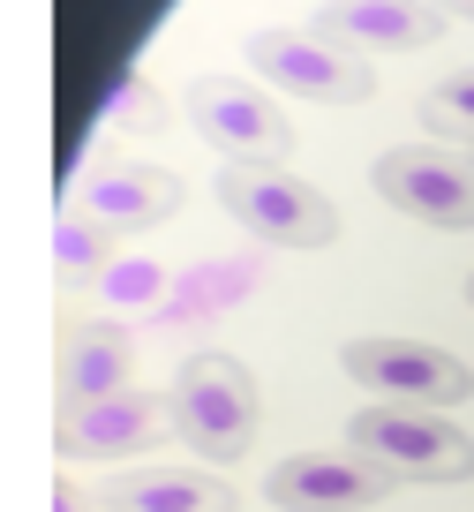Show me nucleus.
Listing matches in <instances>:
<instances>
[{"label":"nucleus","mask_w":474,"mask_h":512,"mask_svg":"<svg viewBox=\"0 0 474 512\" xmlns=\"http://www.w3.org/2000/svg\"><path fill=\"white\" fill-rule=\"evenodd\" d=\"M166 422H174V437L196 452V460L234 467V460H249L256 430H264V392H256L249 362H234V354L211 347V354H189V362L174 369Z\"/></svg>","instance_id":"1"},{"label":"nucleus","mask_w":474,"mask_h":512,"mask_svg":"<svg viewBox=\"0 0 474 512\" xmlns=\"http://www.w3.org/2000/svg\"><path fill=\"white\" fill-rule=\"evenodd\" d=\"M347 452L384 482H474V437L429 407H362L347 422Z\"/></svg>","instance_id":"2"},{"label":"nucleus","mask_w":474,"mask_h":512,"mask_svg":"<svg viewBox=\"0 0 474 512\" xmlns=\"http://www.w3.org/2000/svg\"><path fill=\"white\" fill-rule=\"evenodd\" d=\"M219 204L234 211V226H249L271 249H332L339 241V204L286 166H226Z\"/></svg>","instance_id":"3"},{"label":"nucleus","mask_w":474,"mask_h":512,"mask_svg":"<svg viewBox=\"0 0 474 512\" xmlns=\"http://www.w3.org/2000/svg\"><path fill=\"white\" fill-rule=\"evenodd\" d=\"M339 369L362 392H377V407H429V415H444V407L474 400V369L459 354L429 347V339H347Z\"/></svg>","instance_id":"4"},{"label":"nucleus","mask_w":474,"mask_h":512,"mask_svg":"<svg viewBox=\"0 0 474 512\" xmlns=\"http://www.w3.org/2000/svg\"><path fill=\"white\" fill-rule=\"evenodd\" d=\"M241 53H249V68L264 83H279V91H294V98H316V106H369V98H377V76H369L362 53L324 46L316 31L264 23V31L241 38Z\"/></svg>","instance_id":"5"},{"label":"nucleus","mask_w":474,"mask_h":512,"mask_svg":"<svg viewBox=\"0 0 474 512\" xmlns=\"http://www.w3.org/2000/svg\"><path fill=\"white\" fill-rule=\"evenodd\" d=\"M377 196L392 211L422 226H444V234H474V159L467 151H437V144H407V151H384L369 166Z\"/></svg>","instance_id":"6"},{"label":"nucleus","mask_w":474,"mask_h":512,"mask_svg":"<svg viewBox=\"0 0 474 512\" xmlns=\"http://www.w3.org/2000/svg\"><path fill=\"white\" fill-rule=\"evenodd\" d=\"M189 121L211 151H226V166H279L294 151L286 113L241 76H196L189 83Z\"/></svg>","instance_id":"7"},{"label":"nucleus","mask_w":474,"mask_h":512,"mask_svg":"<svg viewBox=\"0 0 474 512\" xmlns=\"http://www.w3.org/2000/svg\"><path fill=\"white\" fill-rule=\"evenodd\" d=\"M68 211H83L106 234H151L181 211V181L166 166H136V159H98L91 174L76 181Z\"/></svg>","instance_id":"8"},{"label":"nucleus","mask_w":474,"mask_h":512,"mask_svg":"<svg viewBox=\"0 0 474 512\" xmlns=\"http://www.w3.org/2000/svg\"><path fill=\"white\" fill-rule=\"evenodd\" d=\"M309 31L339 53H422L444 38V8H429V0H324Z\"/></svg>","instance_id":"9"},{"label":"nucleus","mask_w":474,"mask_h":512,"mask_svg":"<svg viewBox=\"0 0 474 512\" xmlns=\"http://www.w3.org/2000/svg\"><path fill=\"white\" fill-rule=\"evenodd\" d=\"M384 490L392 482L369 460H354V452H294V460H279L264 475V497L279 512H369V505H384Z\"/></svg>","instance_id":"10"},{"label":"nucleus","mask_w":474,"mask_h":512,"mask_svg":"<svg viewBox=\"0 0 474 512\" xmlns=\"http://www.w3.org/2000/svg\"><path fill=\"white\" fill-rule=\"evenodd\" d=\"M158 430H166V407H158V392H136V384H121V392H106V400L61 407V430H53V445H61L68 460H121V452H151Z\"/></svg>","instance_id":"11"},{"label":"nucleus","mask_w":474,"mask_h":512,"mask_svg":"<svg viewBox=\"0 0 474 512\" xmlns=\"http://www.w3.org/2000/svg\"><path fill=\"white\" fill-rule=\"evenodd\" d=\"M106 512H241L234 482L204 475V467H128L98 490Z\"/></svg>","instance_id":"12"},{"label":"nucleus","mask_w":474,"mask_h":512,"mask_svg":"<svg viewBox=\"0 0 474 512\" xmlns=\"http://www.w3.org/2000/svg\"><path fill=\"white\" fill-rule=\"evenodd\" d=\"M128 354H136V339H128L121 317H98V324H83V332H68V347H61V400L83 407V400L121 392L128 384Z\"/></svg>","instance_id":"13"},{"label":"nucleus","mask_w":474,"mask_h":512,"mask_svg":"<svg viewBox=\"0 0 474 512\" xmlns=\"http://www.w3.org/2000/svg\"><path fill=\"white\" fill-rule=\"evenodd\" d=\"M256 272L264 264H249V256H226V264H196L189 279H181V294H166V317H211V309H226V302H241V294L256 287Z\"/></svg>","instance_id":"14"},{"label":"nucleus","mask_w":474,"mask_h":512,"mask_svg":"<svg viewBox=\"0 0 474 512\" xmlns=\"http://www.w3.org/2000/svg\"><path fill=\"white\" fill-rule=\"evenodd\" d=\"M53 264H61V279H98L113 264V234L91 226L83 211H61V226H53Z\"/></svg>","instance_id":"15"},{"label":"nucleus","mask_w":474,"mask_h":512,"mask_svg":"<svg viewBox=\"0 0 474 512\" xmlns=\"http://www.w3.org/2000/svg\"><path fill=\"white\" fill-rule=\"evenodd\" d=\"M422 121L437 128V136H452V144H474V61L422 91Z\"/></svg>","instance_id":"16"},{"label":"nucleus","mask_w":474,"mask_h":512,"mask_svg":"<svg viewBox=\"0 0 474 512\" xmlns=\"http://www.w3.org/2000/svg\"><path fill=\"white\" fill-rule=\"evenodd\" d=\"M166 264H151V256H121V264H106L98 272V294H106L113 309H158L166 302Z\"/></svg>","instance_id":"17"},{"label":"nucleus","mask_w":474,"mask_h":512,"mask_svg":"<svg viewBox=\"0 0 474 512\" xmlns=\"http://www.w3.org/2000/svg\"><path fill=\"white\" fill-rule=\"evenodd\" d=\"M113 121H121V128H158V121H166L151 76H121V91H113Z\"/></svg>","instance_id":"18"},{"label":"nucleus","mask_w":474,"mask_h":512,"mask_svg":"<svg viewBox=\"0 0 474 512\" xmlns=\"http://www.w3.org/2000/svg\"><path fill=\"white\" fill-rule=\"evenodd\" d=\"M53 512H106V505H91V497H76V482H53Z\"/></svg>","instance_id":"19"},{"label":"nucleus","mask_w":474,"mask_h":512,"mask_svg":"<svg viewBox=\"0 0 474 512\" xmlns=\"http://www.w3.org/2000/svg\"><path fill=\"white\" fill-rule=\"evenodd\" d=\"M429 8H452V16H474V0H429Z\"/></svg>","instance_id":"20"},{"label":"nucleus","mask_w":474,"mask_h":512,"mask_svg":"<svg viewBox=\"0 0 474 512\" xmlns=\"http://www.w3.org/2000/svg\"><path fill=\"white\" fill-rule=\"evenodd\" d=\"M467 302H474V272H467Z\"/></svg>","instance_id":"21"}]
</instances>
